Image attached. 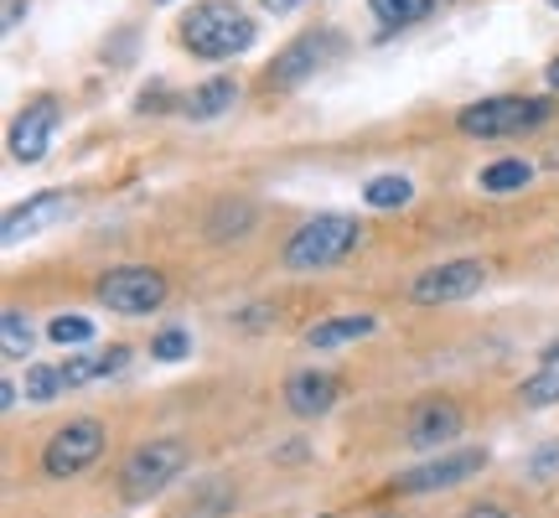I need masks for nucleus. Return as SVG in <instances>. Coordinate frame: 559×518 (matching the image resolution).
<instances>
[{
	"instance_id": "obj_1",
	"label": "nucleus",
	"mask_w": 559,
	"mask_h": 518,
	"mask_svg": "<svg viewBox=\"0 0 559 518\" xmlns=\"http://www.w3.org/2000/svg\"><path fill=\"white\" fill-rule=\"evenodd\" d=\"M260 37V26L249 11H239L234 0H202L198 11L181 16V47L192 58H207V62H223V58H239L249 52Z\"/></svg>"
},
{
	"instance_id": "obj_2",
	"label": "nucleus",
	"mask_w": 559,
	"mask_h": 518,
	"mask_svg": "<svg viewBox=\"0 0 559 518\" xmlns=\"http://www.w3.org/2000/svg\"><path fill=\"white\" fill-rule=\"evenodd\" d=\"M362 228L358 219H347V213H321V219L300 223L290 244H285V270H326V264H337L358 249Z\"/></svg>"
},
{
	"instance_id": "obj_3",
	"label": "nucleus",
	"mask_w": 559,
	"mask_h": 518,
	"mask_svg": "<svg viewBox=\"0 0 559 518\" xmlns=\"http://www.w3.org/2000/svg\"><path fill=\"white\" fill-rule=\"evenodd\" d=\"M549 104L544 99H523V94H498V99H477L456 115V130L472 140H502V136H523V130H539Z\"/></svg>"
},
{
	"instance_id": "obj_4",
	"label": "nucleus",
	"mask_w": 559,
	"mask_h": 518,
	"mask_svg": "<svg viewBox=\"0 0 559 518\" xmlns=\"http://www.w3.org/2000/svg\"><path fill=\"white\" fill-rule=\"evenodd\" d=\"M94 296L109 311H120V317H151L160 301H166V275L145 270V264H120V270H104Z\"/></svg>"
},
{
	"instance_id": "obj_5",
	"label": "nucleus",
	"mask_w": 559,
	"mask_h": 518,
	"mask_svg": "<svg viewBox=\"0 0 559 518\" xmlns=\"http://www.w3.org/2000/svg\"><path fill=\"white\" fill-rule=\"evenodd\" d=\"M181 467H187V446H181V440H145V446H135L120 472L124 498L140 503V498H151V493H160Z\"/></svg>"
},
{
	"instance_id": "obj_6",
	"label": "nucleus",
	"mask_w": 559,
	"mask_h": 518,
	"mask_svg": "<svg viewBox=\"0 0 559 518\" xmlns=\"http://www.w3.org/2000/svg\"><path fill=\"white\" fill-rule=\"evenodd\" d=\"M104 457V425L99 420H68L58 436L41 451V472L47 478H79Z\"/></svg>"
},
{
	"instance_id": "obj_7",
	"label": "nucleus",
	"mask_w": 559,
	"mask_h": 518,
	"mask_svg": "<svg viewBox=\"0 0 559 518\" xmlns=\"http://www.w3.org/2000/svg\"><path fill=\"white\" fill-rule=\"evenodd\" d=\"M487 285V264L481 259H451V264H436L409 285V301L415 306H451V301L477 296Z\"/></svg>"
},
{
	"instance_id": "obj_8",
	"label": "nucleus",
	"mask_w": 559,
	"mask_h": 518,
	"mask_svg": "<svg viewBox=\"0 0 559 518\" xmlns=\"http://www.w3.org/2000/svg\"><path fill=\"white\" fill-rule=\"evenodd\" d=\"M481 467H487V451L481 446H456V451H440L436 461H425V467H409V472H400V493H409V498H419V493H440V487H456V482L477 478Z\"/></svg>"
},
{
	"instance_id": "obj_9",
	"label": "nucleus",
	"mask_w": 559,
	"mask_h": 518,
	"mask_svg": "<svg viewBox=\"0 0 559 518\" xmlns=\"http://www.w3.org/2000/svg\"><path fill=\"white\" fill-rule=\"evenodd\" d=\"M337 58H342L337 32H306V37H296L270 62V83H275V89H296V83H306L311 73H321L326 62H337Z\"/></svg>"
},
{
	"instance_id": "obj_10",
	"label": "nucleus",
	"mask_w": 559,
	"mask_h": 518,
	"mask_svg": "<svg viewBox=\"0 0 559 518\" xmlns=\"http://www.w3.org/2000/svg\"><path fill=\"white\" fill-rule=\"evenodd\" d=\"M52 130H58V99L52 94H37L32 104H21V115L11 120V156L21 166H37L52 145Z\"/></svg>"
},
{
	"instance_id": "obj_11",
	"label": "nucleus",
	"mask_w": 559,
	"mask_h": 518,
	"mask_svg": "<svg viewBox=\"0 0 559 518\" xmlns=\"http://www.w3.org/2000/svg\"><path fill=\"white\" fill-rule=\"evenodd\" d=\"M73 213V198L68 192H37V198H26L21 208H11L5 213V249H16V244H26V239H37L41 228H52V223H62Z\"/></svg>"
},
{
	"instance_id": "obj_12",
	"label": "nucleus",
	"mask_w": 559,
	"mask_h": 518,
	"mask_svg": "<svg viewBox=\"0 0 559 518\" xmlns=\"http://www.w3.org/2000/svg\"><path fill=\"white\" fill-rule=\"evenodd\" d=\"M456 436H461V410L451 399H425L415 420H409V446L415 451H436V446L445 451Z\"/></svg>"
},
{
	"instance_id": "obj_13",
	"label": "nucleus",
	"mask_w": 559,
	"mask_h": 518,
	"mask_svg": "<svg viewBox=\"0 0 559 518\" xmlns=\"http://www.w3.org/2000/svg\"><path fill=\"white\" fill-rule=\"evenodd\" d=\"M285 404H290V415H300V420L326 415V410L337 404V379H332L326 368H306V374H296V379L285 384Z\"/></svg>"
},
{
	"instance_id": "obj_14",
	"label": "nucleus",
	"mask_w": 559,
	"mask_h": 518,
	"mask_svg": "<svg viewBox=\"0 0 559 518\" xmlns=\"http://www.w3.org/2000/svg\"><path fill=\"white\" fill-rule=\"evenodd\" d=\"M379 332V317H368V311H347V317H326L317 327H306V342L311 348H347V342H362Z\"/></svg>"
},
{
	"instance_id": "obj_15",
	"label": "nucleus",
	"mask_w": 559,
	"mask_h": 518,
	"mask_svg": "<svg viewBox=\"0 0 559 518\" xmlns=\"http://www.w3.org/2000/svg\"><path fill=\"white\" fill-rule=\"evenodd\" d=\"M234 104H239V83L218 73V79L198 83V89L181 99V115H187V120H218V115H228Z\"/></svg>"
},
{
	"instance_id": "obj_16",
	"label": "nucleus",
	"mask_w": 559,
	"mask_h": 518,
	"mask_svg": "<svg viewBox=\"0 0 559 518\" xmlns=\"http://www.w3.org/2000/svg\"><path fill=\"white\" fill-rule=\"evenodd\" d=\"M523 404H534V410H549V404H559V348H549L539 358V368L523 379Z\"/></svg>"
},
{
	"instance_id": "obj_17",
	"label": "nucleus",
	"mask_w": 559,
	"mask_h": 518,
	"mask_svg": "<svg viewBox=\"0 0 559 518\" xmlns=\"http://www.w3.org/2000/svg\"><path fill=\"white\" fill-rule=\"evenodd\" d=\"M430 5H436V0H368V11H373L379 26H389V32H404V26L425 21Z\"/></svg>"
},
{
	"instance_id": "obj_18",
	"label": "nucleus",
	"mask_w": 559,
	"mask_h": 518,
	"mask_svg": "<svg viewBox=\"0 0 559 518\" xmlns=\"http://www.w3.org/2000/svg\"><path fill=\"white\" fill-rule=\"evenodd\" d=\"M249 223H254V208L228 198V202H218V213L207 219V239L228 244V239H239V234H249Z\"/></svg>"
},
{
	"instance_id": "obj_19",
	"label": "nucleus",
	"mask_w": 559,
	"mask_h": 518,
	"mask_svg": "<svg viewBox=\"0 0 559 518\" xmlns=\"http://www.w3.org/2000/svg\"><path fill=\"white\" fill-rule=\"evenodd\" d=\"M32 342H37V332H32V317L11 306V311L0 317V353H5V358H32Z\"/></svg>"
},
{
	"instance_id": "obj_20",
	"label": "nucleus",
	"mask_w": 559,
	"mask_h": 518,
	"mask_svg": "<svg viewBox=\"0 0 559 518\" xmlns=\"http://www.w3.org/2000/svg\"><path fill=\"white\" fill-rule=\"evenodd\" d=\"M362 198H368V208H379V213H389V208H404V202L415 198V187H409V177H373L368 187H362Z\"/></svg>"
},
{
	"instance_id": "obj_21",
	"label": "nucleus",
	"mask_w": 559,
	"mask_h": 518,
	"mask_svg": "<svg viewBox=\"0 0 559 518\" xmlns=\"http://www.w3.org/2000/svg\"><path fill=\"white\" fill-rule=\"evenodd\" d=\"M528 161H492L487 172H481V187L487 192H513V187H528Z\"/></svg>"
},
{
	"instance_id": "obj_22",
	"label": "nucleus",
	"mask_w": 559,
	"mask_h": 518,
	"mask_svg": "<svg viewBox=\"0 0 559 518\" xmlns=\"http://www.w3.org/2000/svg\"><path fill=\"white\" fill-rule=\"evenodd\" d=\"M62 368H47V363H26V399L32 404H47L52 395H62Z\"/></svg>"
},
{
	"instance_id": "obj_23",
	"label": "nucleus",
	"mask_w": 559,
	"mask_h": 518,
	"mask_svg": "<svg viewBox=\"0 0 559 518\" xmlns=\"http://www.w3.org/2000/svg\"><path fill=\"white\" fill-rule=\"evenodd\" d=\"M47 338L62 342V348H73V342L94 338V321H88V317H52V321H47Z\"/></svg>"
},
{
	"instance_id": "obj_24",
	"label": "nucleus",
	"mask_w": 559,
	"mask_h": 518,
	"mask_svg": "<svg viewBox=\"0 0 559 518\" xmlns=\"http://www.w3.org/2000/svg\"><path fill=\"white\" fill-rule=\"evenodd\" d=\"M192 353V338L181 332V327H166L156 342H151V358L156 363H177V358H187Z\"/></svg>"
},
{
	"instance_id": "obj_25",
	"label": "nucleus",
	"mask_w": 559,
	"mask_h": 518,
	"mask_svg": "<svg viewBox=\"0 0 559 518\" xmlns=\"http://www.w3.org/2000/svg\"><path fill=\"white\" fill-rule=\"evenodd\" d=\"M461 518H513L508 508H498V503H477V508H466Z\"/></svg>"
},
{
	"instance_id": "obj_26",
	"label": "nucleus",
	"mask_w": 559,
	"mask_h": 518,
	"mask_svg": "<svg viewBox=\"0 0 559 518\" xmlns=\"http://www.w3.org/2000/svg\"><path fill=\"white\" fill-rule=\"evenodd\" d=\"M559 467V446H549L544 457H534V478H544V472H555Z\"/></svg>"
},
{
	"instance_id": "obj_27",
	"label": "nucleus",
	"mask_w": 559,
	"mask_h": 518,
	"mask_svg": "<svg viewBox=\"0 0 559 518\" xmlns=\"http://www.w3.org/2000/svg\"><path fill=\"white\" fill-rule=\"evenodd\" d=\"M16 399H21V389L5 379V384H0V410H16Z\"/></svg>"
},
{
	"instance_id": "obj_28",
	"label": "nucleus",
	"mask_w": 559,
	"mask_h": 518,
	"mask_svg": "<svg viewBox=\"0 0 559 518\" xmlns=\"http://www.w3.org/2000/svg\"><path fill=\"white\" fill-rule=\"evenodd\" d=\"M260 5H264V11H275V16H285V11H296L300 0H260Z\"/></svg>"
},
{
	"instance_id": "obj_29",
	"label": "nucleus",
	"mask_w": 559,
	"mask_h": 518,
	"mask_svg": "<svg viewBox=\"0 0 559 518\" xmlns=\"http://www.w3.org/2000/svg\"><path fill=\"white\" fill-rule=\"evenodd\" d=\"M544 79H549V89H559V58L549 62V73H544Z\"/></svg>"
},
{
	"instance_id": "obj_30",
	"label": "nucleus",
	"mask_w": 559,
	"mask_h": 518,
	"mask_svg": "<svg viewBox=\"0 0 559 518\" xmlns=\"http://www.w3.org/2000/svg\"><path fill=\"white\" fill-rule=\"evenodd\" d=\"M156 5H171V0H156Z\"/></svg>"
},
{
	"instance_id": "obj_31",
	"label": "nucleus",
	"mask_w": 559,
	"mask_h": 518,
	"mask_svg": "<svg viewBox=\"0 0 559 518\" xmlns=\"http://www.w3.org/2000/svg\"><path fill=\"white\" fill-rule=\"evenodd\" d=\"M549 5H555V11H559V0H549Z\"/></svg>"
},
{
	"instance_id": "obj_32",
	"label": "nucleus",
	"mask_w": 559,
	"mask_h": 518,
	"mask_svg": "<svg viewBox=\"0 0 559 518\" xmlns=\"http://www.w3.org/2000/svg\"><path fill=\"white\" fill-rule=\"evenodd\" d=\"M321 518H332V514H321Z\"/></svg>"
}]
</instances>
